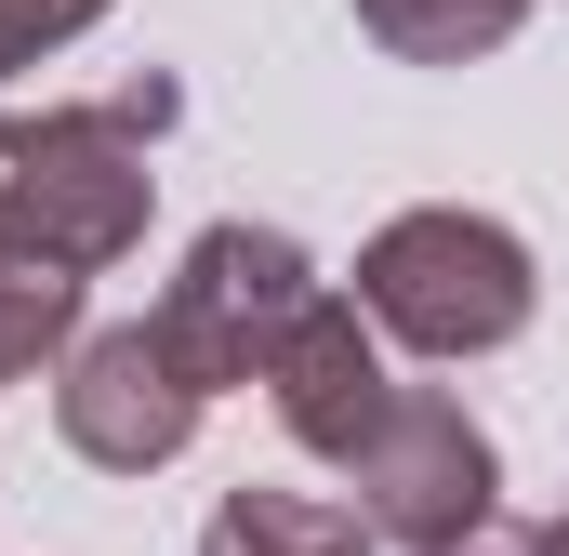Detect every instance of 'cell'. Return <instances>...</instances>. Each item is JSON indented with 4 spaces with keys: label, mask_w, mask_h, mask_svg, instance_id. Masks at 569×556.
Masks as SVG:
<instances>
[{
    "label": "cell",
    "mask_w": 569,
    "mask_h": 556,
    "mask_svg": "<svg viewBox=\"0 0 569 556\" xmlns=\"http://www.w3.org/2000/svg\"><path fill=\"white\" fill-rule=\"evenodd\" d=\"M172 107H186L172 80H120L107 107L0 120V252H40V266H80V278L146 252V212H159L146 146L172 133Z\"/></svg>",
    "instance_id": "1"
},
{
    "label": "cell",
    "mask_w": 569,
    "mask_h": 556,
    "mask_svg": "<svg viewBox=\"0 0 569 556\" xmlns=\"http://www.w3.org/2000/svg\"><path fill=\"white\" fill-rule=\"evenodd\" d=\"M358 305L411 358H503L543 318V266H530V239L503 212L425 199V212H398V226L358 239Z\"/></svg>",
    "instance_id": "2"
},
{
    "label": "cell",
    "mask_w": 569,
    "mask_h": 556,
    "mask_svg": "<svg viewBox=\"0 0 569 556\" xmlns=\"http://www.w3.org/2000/svg\"><path fill=\"white\" fill-rule=\"evenodd\" d=\"M318 291H331V278H318V252H305L291 226L226 212V226L186 239V266H172V291H159L146 318H159V345L226 398V385H266V358L291 345V318H305Z\"/></svg>",
    "instance_id": "3"
},
{
    "label": "cell",
    "mask_w": 569,
    "mask_h": 556,
    "mask_svg": "<svg viewBox=\"0 0 569 556\" xmlns=\"http://www.w3.org/2000/svg\"><path fill=\"white\" fill-rule=\"evenodd\" d=\"M345 490H358V517L398 556H437V544H463L477 517H503V450H490V424L463 411L450 385H398L371 411V437L345 450Z\"/></svg>",
    "instance_id": "4"
},
{
    "label": "cell",
    "mask_w": 569,
    "mask_h": 556,
    "mask_svg": "<svg viewBox=\"0 0 569 556\" xmlns=\"http://www.w3.org/2000/svg\"><path fill=\"white\" fill-rule=\"evenodd\" d=\"M199 411H212V385L159 345V318H107V331H80V345L53 358V424H67V450H80L93 477H159V464H186Z\"/></svg>",
    "instance_id": "5"
},
{
    "label": "cell",
    "mask_w": 569,
    "mask_h": 556,
    "mask_svg": "<svg viewBox=\"0 0 569 556\" xmlns=\"http://www.w3.org/2000/svg\"><path fill=\"white\" fill-rule=\"evenodd\" d=\"M398 398V371H385V331H371V305L358 291H318L305 318H291V345L266 358V411L291 424V450H318V464H345L371 411Z\"/></svg>",
    "instance_id": "6"
},
{
    "label": "cell",
    "mask_w": 569,
    "mask_h": 556,
    "mask_svg": "<svg viewBox=\"0 0 569 556\" xmlns=\"http://www.w3.org/2000/svg\"><path fill=\"white\" fill-rule=\"evenodd\" d=\"M199 556H385V530L358 504H318V490H226Z\"/></svg>",
    "instance_id": "7"
},
{
    "label": "cell",
    "mask_w": 569,
    "mask_h": 556,
    "mask_svg": "<svg viewBox=\"0 0 569 556\" xmlns=\"http://www.w3.org/2000/svg\"><path fill=\"white\" fill-rule=\"evenodd\" d=\"M530 27V0H358V40H385L398 67H477Z\"/></svg>",
    "instance_id": "8"
},
{
    "label": "cell",
    "mask_w": 569,
    "mask_h": 556,
    "mask_svg": "<svg viewBox=\"0 0 569 556\" xmlns=\"http://www.w3.org/2000/svg\"><path fill=\"white\" fill-rule=\"evenodd\" d=\"M93 278L80 266H40V252H0V385H27V371H53L93 318Z\"/></svg>",
    "instance_id": "9"
},
{
    "label": "cell",
    "mask_w": 569,
    "mask_h": 556,
    "mask_svg": "<svg viewBox=\"0 0 569 556\" xmlns=\"http://www.w3.org/2000/svg\"><path fill=\"white\" fill-rule=\"evenodd\" d=\"M120 0H0V80H27L40 53H67L80 27H107Z\"/></svg>",
    "instance_id": "10"
},
{
    "label": "cell",
    "mask_w": 569,
    "mask_h": 556,
    "mask_svg": "<svg viewBox=\"0 0 569 556\" xmlns=\"http://www.w3.org/2000/svg\"><path fill=\"white\" fill-rule=\"evenodd\" d=\"M437 556H557V544H543V530H517V517H477L463 544H437Z\"/></svg>",
    "instance_id": "11"
},
{
    "label": "cell",
    "mask_w": 569,
    "mask_h": 556,
    "mask_svg": "<svg viewBox=\"0 0 569 556\" xmlns=\"http://www.w3.org/2000/svg\"><path fill=\"white\" fill-rule=\"evenodd\" d=\"M543 544H557V556H569V517H557V530H543Z\"/></svg>",
    "instance_id": "12"
}]
</instances>
